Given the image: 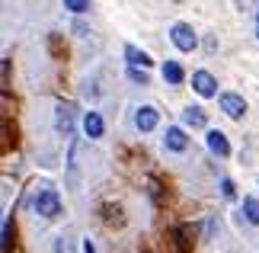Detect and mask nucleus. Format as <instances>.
<instances>
[{"mask_svg":"<svg viewBox=\"0 0 259 253\" xmlns=\"http://www.w3.org/2000/svg\"><path fill=\"white\" fill-rule=\"evenodd\" d=\"M32 208H35L42 218H55L58 211H61V199H58V192L48 186V183H42V192L32 199Z\"/></svg>","mask_w":259,"mask_h":253,"instance_id":"obj_1","label":"nucleus"},{"mask_svg":"<svg viewBox=\"0 0 259 253\" xmlns=\"http://www.w3.org/2000/svg\"><path fill=\"white\" fill-rule=\"evenodd\" d=\"M170 39H173V45L179 48V52H192V48L198 45V39H195V32H192V26H186V23H176V26H173V32H170Z\"/></svg>","mask_w":259,"mask_h":253,"instance_id":"obj_2","label":"nucleus"},{"mask_svg":"<svg viewBox=\"0 0 259 253\" xmlns=\"http://www.w3.org/2000/svg\"><path fill=\"white\" fill-rule=\"evenodd\" d=\"M192 87H195V93H202V96H214L218 93V80L208 74V70H195V74H192Z\"/></svg>","mask_w":259,"mask_h":253,"instance_id":"obj_3","label":"nucleus"},{"mask_svg":"<svg viewBox=\"0 0 259 253\" xmlns=\"http://www.w3.org/2000/svg\"><path fill=\"white\" fill-rule=\"evenodd\" d=\"M221 109H224V113L231 116V119H243L246 103H243V99L237 96V93H224V96H221Z\"/></svg>","mask_w":259,"mask_h":253,"instance_id":"obj_4","label":"nucleus"},{"mask_svg":"<svg viewBox=\"0 0 259 253\" xmlns=\"http://www.w3.org/2000/svg\"><path fill=\"white\" fill-rule=\"evenodd\" d=\"M186 144H189V138H186V131L183 128H166V135H163V148L166 151H186Z\"/></svg>","mask_w":259,"mask_h":253,"instance_id":"obj_5","label":"nucleus"},{"mask_svg":"<svg viewBox=\"0 0 259 253\" xmlns=\"http://www.w3.org/2000/svg\"><path fill=\"white\" fill-rule=\"evenodd\" d=\"M135 125L141 128V131L157 128V109L154 106H141V109H138V116H135Z\"/></svg>","mask_w":259,"mask_h":253,"instance_id":"obj_6","label":"nucleus"},{"mask_svg":"<svg viewBox=\"0 0 259 253\" xmlns=\"http://www.w3.org/2000/svg\"><path fill=\"white\" fill-rule=\"evenodd\" d=\"M208 148H211L218 157H227V154H231V144H227L224 131H218V128H211V131H208Z\"/></svg>","mask_w":259,"mask_h":253,"instance_id":"obj_7","label":"nucleus"},{"mask_svg":"<svg viewBox=\"0 0 259 253\" xmlns=\"http://www.w3.org/2000/svg\"><path fill=\"white\" fill-rule=\"evenodd\" d=\"M58 131H61V135H71L74 131V106L71 103L58 106Z\"/></svg>","mask_w":259,"mask_h":253,"instance_id":"obj_8","label":"nucleus"},{"mask_svg":"<svg viewBox=\"0 0 259 253\" xmlns=\"http://www.w3.org/2000/svg\"><path fill=\"white\" fill-rule=\"evenodd\" d=\"M83 131L90 138H103V119H99L96 113H87L83 116Z\"/></svg>","mask_w":259,"mask_h":253,"instance_id":"obj_9","label":"nucleus"},{"mask_svg":"<svg viewBox=\"0 0 259 253\" xmlns=\"http://www.w3.org/2000/svg\"><path fill=\"white\" fill-rule=\"evenodd\" d=\"M183 122L192 125V128H198V125H205V113H202L198 106H186V109H183Z\"/></svg>","mask_w":259,"mask_h":253,"instance_id":"obj_10","label":"nucleus"},{"mask_svg":"<svg viewBox=\"0 0 259 253\" xmlns=\"http://www.w3.org/2000/svg\"><path fill=\"white\" fill-rule=\"evenodd\" d=\"M163 80H170V84H183V67L176 61H166L163 64Z\"/></svg>","mask_w":259,"mask_h":253,"instance_id":"obj_11","label":"nucleus"},{"mask_svg":"<svg viewBox=\"0 0 259 253\" xmlns=\"http://www.w3.org/2000/svg\"><path fill=\"white\" fill-rule=\"evenodd\" d=\"M125 55H128V61H132V64H141V67H151V58H147L144 52H138V48H135V45H128V48H125Z\"/></svg>","mask_w":259,"mask_h":253,"instance_id":"obj_12","label":"nucleus"},{"mask_svg":"<svg viewBox=\"0 0 259 253\" xmlns=\"http://www.w3.org/2000/svg\"><path fill=\"white\" fill-rule=\"evenodd\" d=\"M243 211H246V221L259 225V202L256 199H243Z\"/></svg>","mask_w":259,"mask_h":253,"instance_id":"obj_13","label":"nucleus"},{"mask_svg":"<svg viewBox=\"0 0 259 253\" xmlns=\"http://www.w3.org/2000/svg\"><path fill=\"white\" fill-rule=\"evenodd\" d=\"M64 7L71 13H83V10H90V0H64Z\"/></svg>","mask_w":259,"mask_h":253,"instance_id":"obj_14","label":"nucleus"},{"mask_svg":"<svg viewBox=\"0 0 259 253\" xmlns=\"http://www.w3.org/2000/svg\"><path fill=\"white\" fill-rule=\"evenodd\" d=\"M176 244H179V250H189V228L176 231Z\"/></svg>","mask_w":259,"mask_h":253,"instance_id":"obj_15","label":"nucleus"},{"mask_svg":"<svg viewBox=\"0 0 259 253\" xmlns=\"http://www.w3.org/2000/svg\"><path fill=\"white\" fill-rule=\"evenodd\" d=\"M10 237H13V225H4V253H10Z\"/></svg>","mask_w":259,"mask_h":253,"instance_id":"obj_16","label":"nucleus"},{"mask_svg":"<svg viewBox=\"0 0 259 253\" xmlns=\"http://www.w3.org/2000/svg\"><path fill=\"white\" fill-rule=\"evenodd\" d=\"M221 189H224V196H227V199L234 196V183H231V179H224V183H221Z\"/></svg>","mask_w":259,"mask_h":253,"instance_id":"obj_17","label":"nucleus"},{"mask_svg":"<svg viewBox=\"0 0 259 253\" xmlns=\"http://www.w3.org/2000/svg\"><path fill=\"white\" fill-rule=\"evenodd\" d=\"M132 77L141 80V84H147V74H144V70H135V67H132Z\"/></svg>","mask_w":259,"mask_h":253,"instance_id":"obj_18","label":"nucleus"},{"mask_svg":"<svg viewBox=\"0 0 259 253\" xmlns=\"http://www.w3.org/2000/svg\"><path fill=\"white\" fill-rule=\"evenodd\" d=\"M256 35H259V16H256Z\"/></svg>","mask_w":259,"mask_h":253,"instance_id":"obj_19","label":"nucleus"}]
</instances>
